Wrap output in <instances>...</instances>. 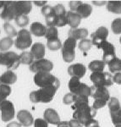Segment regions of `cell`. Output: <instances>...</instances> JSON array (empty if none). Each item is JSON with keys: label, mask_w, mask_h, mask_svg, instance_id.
Here are the masks:
<instances>
[{"label": "cell", "mask_w": 121, "mask_h": 127, "mask_svg": "<svg viewBox=\"0 0 121 127\" xmlns=\"http://www.w3.org/2000/svg\"><path fill=\"white\" fill-rule=\"evenodd\" d=\"M71 108L74 111L73 119L81 122L83 126L88 120L94 119L97 113V110H95L92 107H90L88 103H74L71 106Z\"/></svg>", "instance_id": "obj_1"}, {"label": "cell", "mask_w": 121, "mask_h": 127, "mask_svg": "<svg viewBox=\"0 0 121 127\" xmlns=\"http://www.w3.org/2000/svg\"><path fill=\"white\" fill-rule=\"evenodd\" d=\"M57 90L58 89L55 87L40 88L39 90L33 91L30 93V100L34 103H49L53 99Z\"/></svg>", "instance_id": "obj_2"}, {"label": "cell", "mask_w": 121, "mask_h": 127, "mask_svg": "<svg viewBox=\"0 0 121 127\" xmlns=\"http://www.w3.org/2000/svg\"><path fill=\"white\" fill-rule=\"evenodd\" d=\"M34 82L40 88L55 87L58 89L60 86L59 80L50 72H39L35 74Z\"/></svg>", "instance_id": "obj_3"}, {"label": "cell", "mask_w": 121, "mask_h": 127, "mask_svg": "<svg viewBox=\"0 0 121 127\" xmlns=\"http://www.w3.org/2000/svg\"><path fill=\"white\" fill-rule=\"evenodd\" d=\"M68 87L70 93L74 95L85 96V97L91 96V87H88L87 84L81 82L80 79L76 77H71L69 81Z\"/></svg>", "instance_id": "obj_4"}, {"label": "cell", "mask_w": 121, "mask_h": 127, "mask_svg": "<svg viewBox=\"0 0 121 127\" xmlns=\"http://www.w3.org/2000/svg\"><path fill=\"white\" fill-rule=\"evenodd\" d=\"M20 64V55L15 52H0V65H4L8 70L16 69Z\"/></svg>", "instance_id": "obj_5"}, {"label": "cell", "mask_w": 121, "mask_h": 127, "mask_svg": "<svg viewBox=\"0 0 121 127\" xmlns=\"http://www.w3.org/2000/svg\"><path fill=\"white\" fill-rule=\"evenodd\" d=\"M75 47L76 41L73 38L68 37L64 41L62 47V56L64 62L70 63L75 58Z\"/></svg>", "instance_id": "obj_6"}, {"label": "cell", "mask_w": 121, "mask_h": 127, "mask_svg": "<svg viewBox=\"0 0 121 127\" xmlns=\"http://www.w3.org/2000/svg\"><path fill=\"white\" fill-rule=\"evenodd\" d=\"M15 45L16 48L20 50H25L30 48L32 45V38L29 31L26 29H21L19 31L15 41Z\"/></svg>", "instance_id": "obj_7"}, {"label": "cell", "mask_w": 121, "mask_h": 127, "mask_svg": "<svg viewBox=\"0 0 121 127\" xmlns=\"http://www.w3.org/2000/svg\"><path fill=\"white\" fill-rule=\"evenodd\" d=\"M90 79L92 81L93 85L99 87H108L113 85L114 81L112 79V75L108 72H95L91 73Z\"/></svg>", "instance_id": "obj_8"}, {"label": "cell", "mask_w": 121, "mask_h": 127, "mask_svg": "<svg viewBox=\"0 0 121 127\" xmlns=\"http://www.w3.org/2000/svg\"><path fill=\"white\" fill-rule=\"evenodd\" d=\"M17 16L15 2H4V4L0 9V18L9 22L12 20H15Z\"/></svg>", "instance_id": "obj_9"}, {"label": "cell", "mask_w": 121, "mask_h": 127, "mask_svg": "<svg viewBox=\"0 0 121 127\" xmlns=\"http://www.w3.org/2000/svg\"><path fill=\"white\" fill-rule=\"evenodd\" d=\"M53 68L52 61L46 59L34 60V62L30 65V70L35 74L39 72H50Z\"/></svg>", "instance_id": "obj_10"}, {"label": "cell", "mask_w": 121, "mask_h": 127, "mask_svg": "<svg viewBox=\"0 0 121 127\" xmlns=\"http://www.w3.org/2000/svg\"><path fill=\"white\" fill-rule=\"evenodd\" d=\"M1 119L3 122H9L15 117V106L12 102L4 100L0 104Z\"/></svg>", "instance_id": "obj_11"}, {"label": "cell", "mask_w": 121, "mask_h": 127, "mask_svg": "<svg viewBox=\"0 0 121 127\" xmlns=\"http://www.w3.org/2000/svg\"><path fill=\"white\" fill-rule=\"evenodd\" d=\"M98 49H102L103 51V61L106 64L109 63L110 61L113 60L114 58H116V51L115 48L111 42L105 41V42H102L100 45L97 46Z\"/></svg>", "instance_id": "obj_12"}, {"label": "cell", "mask_w": 121, "mask_h": 127, "mask_svg": "<svg viewBox=\"0 0 121 127\" xmlns=\"http://www.w3.org/2000/svg\"><path fill=\"white\" fill-rule=\"evenodd\" d=\"M91 96L94 98V100H102L106 102H108L111 98L108 88L95 85L91 87Z\"/></svg>", "instance_id": "obj_13"}, {"label": "cell", "mask_w": 121, "mask_h": 127, "mask_svg": "<svg viewBox=\"0 0 121 127\" xmlns=\"http://www.w3.org/2000/svg\"><path fill=\"white\" fill-rule=\"evenodd\" d=\"M108 36V30L105 26H100L95 32L91 34V42L92 45L98 46L102 42L107 41Z\"/></svg>", "instance_id": "obj_14"}, {"label": "cell", "mask_w": 121, "mask_h": 127, "mask_svg": "<svg viewBox=\"0 0 121 127\" xmlns=\"http://www.w3.org/2000/svg\"><path fill=\"white\" fill-rule=\"evenodd\" d=\"M87 72V68L82 64H71L68 68V74L71 77H76L78 79H81L84 77Z\"/></svg>", "instance_id": "obj_15"}, {"label": "cell", "mask_w": 121, "mask_h": 127, "mask_svg": "<svg viewBox=\"0 0 121 127\" xmlns=\"http://www.w3.org/2000/svg\"><path fill=\"white\" fill-rule=\"evenodd\" d=\"M17 119L20 124L25 127H29L32 126L34 123V119L32 117L31 114L28 110H20L17 114Z\"/></svg>", "instance_id": "obj_16"}, {"label": "cell", "mask_w": 121, "mask_h": 127, "mask_svg": "<svg viewBox=\"0 0 121 127\" xmlns=\"http://www.w3.org/2000/svg\"><path fill=\"white\" fill-rule=\"evenodd\" d=\"M44 120L48 122V124H52V125H58L61 122L60 118H59L58 113L56 110H54L53 108H47L44 111Z\"/></svg>", "instance_id": "obj_17"}, {"label": "cell", "mask_w": 121, "mask_h": 127, "mask_svg": "<svg viewBox=\"0 0 121 127\" xmlns=\"http://www.w3.org/2000/svg\"><path fill=\"white\" fill-rule=\"evenodd\" d=\"M66 17L68 25L71 27V29H76L82 20V18L80 16L79 14H77L76 12L71 11V10L66 13Z\"/></svg>", "instance_id": "obj_18"}, {"label": "cell", "mask_w": 121, "mask_h": 127, "mask_svg": "<svg viewBox=\"0 0 121 127\" xmlns=\"http://www.w3.org/2000/svg\"><path fill=\"white\" fill-rule=\"evenodd\" d=\"M30 53L33 55L35 60L42 59L45 55V45L41 42H36L31 46Z\"/></svg>", "instance_id": "obj_19"}, {"label": "cell", "mask_w": 121, "mask_h": 127, "mask_svg": "<svg viewBox=\"0 0 121 127\" xmlns=\"http://www.w3.org/2000/svg\"><path fill=\"white\" fill-rule=\"evenodd\" d=\"M88 35V31L85 28H76V29H70L69 31L68 37L73 38L76 40L87 39Z\"/></svg>", "instance_id": "obj_20"}, {"label": "cell", "mask_w": 121, "mask_h": 127, "mask_svg": "<svg viewBox=\"0 0 121 127\" xmlns=\"http://www.w3.org/2000/svg\"><path fill=\"white\" fill-rule=\"evenodd\" d=\"M15 6L16 9H17L18 16L19 15H27L31 11L32 9V4L30 2H24V1H20V2H15Z\"/></svg>", "instance_id": "obj_21"}, {"label": "cell", "mask_w": 121, "mask_h": 127, "mask_svg": "<svg viewBox=\"0 0 121 127\" xmlns=\"http://www.w3.org/2000/svg\"><path fill=\"white\" fill-rule=\"evenodd\" d=\"M47 32V27L43 24L40 22H33L30 25V34H33L36 36H45Z\"/></svg>", "instance_id": "obj_22"}, {"label": "cell", "mask_w": 121, "mask_h": 127, "mask_svg": "<svg viewBox=\"0 0 121 127\" xmlns=\"http://www.w3.org/2000/svg\"><path fill=\"white\" fill-rule=\"evenodd\" d=\"M0 80H1L2 84L9 86L16 82V81H17V75H16V74L14 71L7 70L0 76Z\"/></svg>", "instance_id": "obj_23"}, {"label": "cell", "mask_w": 121, "mask_h": 127, "mask_svg": "<svg viewBox=\"0 0 121 127\" xmlns=\"http://www.w3.org/2000/svg\"><path fill=\"white\" fill-rule=\"evenodd\" d=\"M106 63L103 60H93L88 65V68L92 73L95 72H103V69L105 68Z\"/></svg>", "instance_id": "obj_24"}, {"label": "cell", "mask_w": 121, "mask_h": 127, "mask_svg": "<svg viewBox=\"0 0 121 127\" xmlns=\"http://www.w3.org/2000/svg\"><path fill=\"white\" fill-rule=\"evenodd\" d=\"M92 12V7L90 4H88V3H82V4L80 6L79 8H78L76 13L79 14L80 16H81V18H87L89 17L90 15H91Z\"/></svg>", "instance_id": "obj_25"}, {"label": "cell", "mask_w": 121, "mask_h": 127, "mask_svg": "<svg viewBox=\"0 0 121 127\" xmlns=\"http://www.w3.org/2000/svg\"><path fill=\"white\" fill-rule=\"evenodd\" d=\"M108 11L114 14H121V1H108L107 3Z\"/></svg>", "instance_id": "obj_26"}, {"label": "cell", "mask_w": 121, "mask_h": 127, "mask_svg": "<svg viewBox=\"0 0 121 127\" xmlns=\"http://www.w3.org/2000/svg\"><path fill=\"white\" fill-rule=\"evenodd\" d=\"M34 57L31 54L30 52H27V51H24L20 55V63L22 64H27L30 65L34 62Z\"/></svg>", "instance_id": "obj_27"}, {"label": "cell", "mask_w": 121, "mask_h": 127, "mask_svg": "<svg viewBox=\"0 0 121 127\" xmlns=\"http://www.w3.org/2000/svg\"><path fill=\"white\" fill-rule=\"evenodd\" d=\"M109 68L110 72L112 73H119L121 71V59L119 58H114L109 63L107 64Z\"/></svg>", "instance_id": "obj_28"}, {"label": "cell", "mask_w": 121, "mask_h": 127, "mask_svg": "<svg viewBox=\"0 0 121 127\" xmlns=\"http://www.w3.org/2000/svg\"><path fill=\"white\" fill-rule=\"evenodd\" d=\"M14 44V41L9 36L3 37L0 40V51L1 52H8V50L11 48Z\"/></svg>", "instance_id": "obj_29"}, {"label": "cell", "mask_w": 121, "mask_h": 127, "mask_svg": "<svg viewBox=\"0 0 121 127\" xmlns=\"http://www.w3.org/2000/svg\"><path fill=\"white\" fill-rule=\"evenodd\" d=\"M45 37H46V39L48 41L59 39L58 29L56 27H48L47 28L46 34H45Z\"/></svg>", "instance_id": "obj_30"}, {"label": "cell", "mask_w": 121, "mask_h": 127, "mask_svg": "<svg viewBox=\"0 0 121 127\" xmlns=\"http://www.w3.org/2000/svg\"><path fill=\"white\" fill-rule=\"evenodd\" d=\"M92 46V42H91V40H89V39H84V40H81V42H79L78 44V47H79V49L81 51H82L84 54H87L88 51L91 49Z\"/></svg>", "instance_id": "obj_31"}, {"label": "cell", "mask_w": 121, "mask_h": 127, "mask_svg": "<svg viewBox=\"0 0 121 127\" xmlns=\"http://www.w3.org/2000/svg\"><path fill=\"white\" fill-rule=\"evenodd\" d=\"M47 47L49 50L51 51H57L59 49H62L63 45L61 43L59 39H54V40H49L47 42Z\"/></svg>", "instance_id": "obj_32"}, {"label": "cell", "mask_w": 121, "mask_h": 127, "mask_svg": "<svg viewBox=\"0 0 121 127\" xmlns=\"http://www.w3.org/2000/svg\"><path fill=\"white\" fill-rule=\"evenodd\" d=\"M3 28H4V32H6V34H8V36L9 37H15V36H17L18 32L15 29L12 25H10L9 22H5L3 24Z\"/></svg>", "instance_id": "obj_33"}, {"label": "cell", "mask_w": 121, "mask_h": 127, "mask_svg": "<svg viewBox=\"0 0 121 127\" xmlns=\"http://www.w3.org/2000/svg\"><path fill=\"white\" fill-rule=\"evenodd\" d=\"M108 108H109L110 112H114L117 111V110L120 109L121 106L120 103V101H119L118 98L116 97H111L108 101Z\"/></svg>", "instance_id": "obj_34"}, {"label": "cell", "mask_w": 121, "mask_h": 127, "mask_svg": "<svg viewBox=\"0 0 121 127\" xmlns=\"http://www.w3.org/2000/svg\"><path fill=\"white\" fill-rule=\"evenodd\" d=\"M112 122L114 126H121V108L117 111L110 112Z\"/></svg>", "instance_id": "obj_35"}, {"label": "cell", "mask_w": 121, "mask_h": 127, "mask_svg": "<svg viewBox=\"0 0 121 127\" xmlns=\"http://www.w3.org/2000/svg\"><path fill=\"white\" fill-rule=\"evenodd\" d=\"M15 20L16 25H17L18 26H20V27H24V26H27L30 21L29 17H28L27 15H24L17 16Z\"/></svg>", "instance_id": "obj_36"}, {"label": "cell", "mask_w": 121, "mask_h": 127, "mask_svg": "<svg viewBox=\"0 0 121 127\" xmlns=\"http://www.w3.org/2000/svg\"><path fill=\"white\" fill-rule=\"evenodd\" d=\"M111 28L114 34H121V18H117V19L113 20Z\"/></svg>", "instance_id": "obj_37"}, {"label": "cell", "mask_w": 121, "mask_h": 127, "mask_svg": "<svg viewBox=\"0 0 121 127\" xmlns=\"http://www.w3.org/2000/svg\"><path fill=\"white\" fill-rule=\"evenodd\" d=\"M68 24L67 17L65 15H55V27H63Z\"/></svg>", "instance_id": "obj_38"}, {"label": "cell", "mask_w": 121, "mask_h": 127, "mask_svg": "<svg viewBox=\"0 0 121 127\" xmlns=\"http://www.w3.org/2000/svg\"><path fill=\"white\" fill-rule=\"evenodd\" d=\"M11 93V88L9 86L4 85V84H1L0 85V94L3 96L4 98H7Z\"/></svg>", "instance_id": "obj_39"}, {"label": "cell", "mask_w": 121, "mask_h": 127, "mask_svg": "<svg viewBox=\"0 0 121 127\" xmlns=\"http://www.w3.org/2000/svg\"><path fill=\"white\" fill-rule=\"evenodd\" d=\"M41 12H42V15H44L45 17H48V16L54 15L53 7H52V6H50V5H45L44 7H42Z\"/></svg>", "instance_id": "obj_40"}, {"label": "cell", "mask_w": 121, "mask_h": 127, "mask_svg": "<svg viewBox=\"0 0 121 127\" xmlns=\"http://www.w3.org/2000/svg\"><path fill=\"white\" fill-rule=\"evenodd\" d=\"M53 9H54L55 15H65L67 13L64 7H63V5L60 4V3L55 5L54 7H53Z\"/></svg>", "instance_id": "obj_41"}, {"label": "cell", "mask_w": 121, "mask_h": 127, "mask_svg": "<svg viewBox=\"0 0 121 127\" xmlns=\"http://www.w3.org/2000/svg\"><path fill=\"white\" fill-rule=\"evenodd\" d=\"M63 102L64 104H74V103H75V95L71 93L65 94L63 98Z\"/></svg>", "instance_id": "obj_42"}, {"label": "cell", "mask_w": 121, "mask_h": 127, "mask_svg": "<svg viewBox=\"0 0 121 127\" xmlns=\"http://www.w3.org/2000/svg\"><path fill=\"white\" fill-rule=\"evenodd\" d=\"M107 103H108V102L102 101V100H94L92 108H93L95 110H98V109H100V108L105 107Z\"/></svg>", "instance_id": "obj_43"}, {"label": "cell", "mask_w": 121, "mask_h": 127, "mask_svg": "<svg viewBox=\"0 0 121 127\" xmlns=\"http://www.w3.org/2000/svg\"><path fill=\"white\" fill-rule=\"evenodd\" d=\"M45 22L48 27H55V14L53 15L45 17Z\"/></svg>", "instance_id": "obj_44"}, {"label": "cell", "mask_w": 121, "mask_h": 127, "mask_svg": "<svg viewBox=\"0 0 121 127\" xmlns=\"http://www.w3.org/2000/svg\"><path fill=\"white\" fill-rule=\"evenodd\" d=\"M34 127H48V124L44 119H36L34 121Z\"/></svg>", "instance_id": "obj_45"}, {"label": "cell", "mask_w": 121, "mask_h": 127, "mask_svg": "<svg viewBox=\"0 0 121 127\" xmlns=\"http://www.w3.org/2000/svg\"><path fill=\"white\" fill-rule=\"evenodd\" d=\"M82 4V2L81 1H71L69 2V7H70L71 11L73 12H76L78 8Z\"/></svg>", "instance_id": "obj_46"}, {"label": "cell", "mask_w": 121, "mask_h": 127, "mask_svg": "<svg viewBox=\"0 0 121 127\" xmlns=\"http://www.w3.org/2000/svg\"><path fill=\"white\" fill-rule=\"evenodd\" d=\"M85 127H100L98 121L95 119H91V120H88V121L84 125Z\"/></svg>", "instance_id": "obj_47"}, {"label": "cell", "mask_w": 121, "mask_h": 127, "mask_svg": "<svg viewBox=\"0 0 121 127\" xmlns=\"http://www.w3.org/2000/svg\"><path fill=\"white\" fill-rule=\"evenodd\" d=\"M68 124L69 127H83V125L81 122L78 121V120H75V119H72V120H69Z\"/></svg>", "instance_id": "obj_48"}, {"label": "cell", "mask_w": 121, "mask_h": 127, "mask_svg": "<svg viewBox=\"0 0 121 127\" xmlns=\"http://www.w3.org/2000/svg\"><path fill=\"white\" fill-rule=\"evenodd\" d=\"M113 81L118 85H121V72L114 74V77H113Z\"/></svg>", "instance_id": "obj_49"}, {"label": "cell", "mask_w": 121, "mask_h": 127, "mask_svg": "<svg viewBox=\"0 0 121 127\" xmlns=\"http://www.w3.org/2000/svg\"><path fill=\"white\" fill-rule=\"evenodd\" d=\"M22 126L20 124L19 122H15V121H13V122H10L9 124L6 126V127H21Z\"/></svg>", "instance_id": "obj_50"}, {"label": "cell", "mask_w": 121, "mask_h": 127, "mask_svg": "<svg viewBox=\"0 0 121 127\" xmlns=\"http://www.w3.org/2000/svg\"><path fill=\"white\" fill-rule=\"evenodd\" d=\"M94 5H97V6H102V5H104V4H107L108 2H104V1H102V2H97V1H93L92 2Z\"/></svg>", "instance_id": "obj_51"}, {"label": "cell", "mask_w": 121, "mask_h": 127, "mask_svg": "<svg viewBox=\"0 0 121 127\" xmlns=\"http://www.w3.org/2000/svg\"><path fill=\"white\" fill-rule=\"evenodd\" d=\"M34 4L36 6H42L44 7L45 5H47V1H42V2H34Z\"/></svg>", "instance_id": "obj_52"}, {"label": "cell", "mask_w": 121, "mask_h": 127, "mask_svg": "<svg viewBox=\"0 0 121 127\" xmlns=\"http://www.w3.org/2000/svg\"><path fill=\"white\" fill-rule=\"evenodd\" d=\"M58 127H69V126L68 122H66V121H61L58 125Z\"/></svg>", "instance_id": "obj_53"}, {"label": "cell", "mask_w": 121, "mask_h": 127, "mask_svg": "<svg viewBox=\"0 0 121 127\" xmlns=\"http://www.w3.org/2000/svg\"><path fill=\"white\" fill-rule=\"evenodd\" d=\"M4 100H6V98H4V97H3V96L1 95V94H0V104L3 103V102L4 101Z\"/></svg>", "instance_id": "obj_54"}, {"label": "cell", "mask_w": 121, "mask_h": 127, "mask_svg": "<svg viewBox=\"0 0 121 127\" xmlns=\"http://www.w3.org/2000/svg\"><path fill=\"white\" fill-rule=\"evenodd\" d=\"M3 4H4V2H1V1H0V9L3 7Z\"/></svg>", "instance_id": "obj_55"}, {"label": "cell", "mask_w": 121, "mask_h": 127, "mask_svg": "<svg viewBox=\"0 0 121 127\" xmlns=\"http://www.w3.org/2000/svg\"><path fill=\"white\" fill-rule=\"evenodd\" d=\"M120 44H121V36H120Z\"/></svg>", "instance_id": "obj_56"}, {"label": "cell", "mask_w": 121, "mask_h": 127, "mask_svg": "<svg viewBox=\"0 0 121 127\" xmlns=\"http://www.w3.org/2000/svg\"><path fill=\"white\" fill-rule=\"evenodd\" d=\"M115 127H121V126H116Z\"/></svg>", "instance_id": "obj_57"}, {"label": "cell", "mask_w": 121, "mask_h": 127, "mask_svg": "<svg viewBox=\"0 0 121 127\" xmlns=\"http://www.w3.org/2000/svg\"><path fill=\"white\" fill-rule=\"evenodd\" d=\"M1 84H2V83H1V80H0V85H1Z\"/></svg>", "instance_id": "obj_58"}]
</instances>
